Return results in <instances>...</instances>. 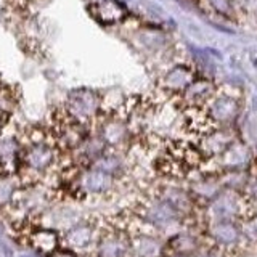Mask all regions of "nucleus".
<instances>
[{"label":"nucleus","instance_id":"1","mask_svg":"<svg viewBox=\"0 0 257 257\" xmlns=\"http://www.w3.org/2000/svg\"><path fill=\"white\" fill-rule=\"evenodd\" d=\"M63 163L52 128L37 124L21 128V161L18 177L24 185H48L60 172Z\"/></svg>","mask_w":257,"mask_h":257},{"label":"nucleus","instance_id":"2","mask_svg":"<svg viewBox=\"0 0 257 257\" xmlns=\"http://www.w3.org/2000/svg\"><path fill=\"white\" fill-rule=\"evenodd\" d=\"M93 132L100 137L108 150L128 153L139 140L135 127L132 125L125 104L111 111H103V114L93 124Z\"/></svg>","mask_w":257,"mask_h":257},{"label":"nucleus","instance_id":"3","mask_svg":"<svg viewBox=\"0 0 257 257\" xmlns=\"http://www.w3.org/2000/svg\"><path fill=\"white\" fill-rule=\"evenodd\" d=\"M60 111L71 120L88 127H93L103 114V95L92 87H76L64 96Z\"/></svg>","mask_w":257,"mask_h":257},{"label":"nucleus","instance_id":"4","mask_svg":"<svg viewBox=\"0 0 257 257\" xmlns=\"http://www.w3.org/2000/svg\"><path fill=\"white\" fill-rule=\"evenodd\" d=\"M85 257H132L131 233L119 214L103 217L100 235Z\"/></svg>","mask_w":257,"mask_h":257},{"label":"nucleus","instance_id":"5","mask_svg":"<svg viewBox=\"0 0 257 257\" xmlns=\"http://www.w3.org/2000/svg\"><path fill=\"white\" fill-rule=\"evenodd\" d=\"M103 217H84L64 233H61V247L77 257H85L93 247L101 231Z\"/></svg>","mask_w":257,"mask_h":257},{"label":"nucleus","instance_id":"6","mask_svg":"<svg viewBox=\"0 0 257 257\" xmlns=\"http://www.w3.org/2000/svg\"><path fill=\"white\" fill-rule=\"evenodd\" d=\"M21 161V128L8 122L0 132V175H18Z\"/></svg>","mask_w":257,"mask_h":257},{"label":"nucleus","instance_id":"7","mask_svg":"<svg viewBox=\"0 0 257 257\" xmlns=\"http://www.w3.org/2000/svg\"><path fill=\"white\" fill-rule=\"evenodd\" d=\"M90 15L103 26H116L127 20L128 10L120 0H96L88 4Z\"/></svg>","mask_w":257,"mask_h":257},{"label":"nucleus","instance_id":"8","mask_svg":"<svg viewBox=\"0 0 257 257\" xmlns=\"http://www.w3.org/2000/svg\"><path fill=\"white\" fill-rule=\"evenodd\" d=\"M193 80V72L187 66H174L169 69L166 74L161 79V87L163 90H166L171 95H180L183 92V88L187 87Z\"/></svg>","mask_w":257,"mask_h":257},{"label":"nucleus","instance_id":"9","mask_svg":"<svg viewBox=\"0 0 257 257\" xmlns=\"http://www.w3.org/2000/svg\"><path fill=\"white\" fill-rule=\"evenodd\" d=\"M23 185L18 175H0V214L15 203Z\"/></svg>","mask_w":257,"mask_h":257},{"label":"nucleus","instance_id":"10","mask_svg":"<svg viewBox=\"0 0 257 257\" xmlns=\"http://www.w3.org/2000/svg\"><path fill=\"white\" fill-rule=\"evenodd\" d=\"M10 119H12V117H7V116H2V114H0V132H2L4 128H5V125H7L8 122H10Z\"/></svg>","mask_w":257,"mask_h":257}]
</instances>
